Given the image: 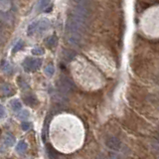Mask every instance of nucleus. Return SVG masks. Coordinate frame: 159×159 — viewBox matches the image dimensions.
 Returning a JSON list of instances; mask_svg holds the SVG:
<instances>
[{"mask_svg": "<svg viewBox=\"0 0 159 159\" xmlns=\"http://www.w3.org/2000/svg\"><path fill=\"white\" fill-rule=\"evenodd\" d=\"M29 115H30L29 112H28L27 109H23L22 112H20L18 113V118L21 119V120H24V119H27L29 117Z\"/></svg>", "mask_w": 159, "mask_h": 159, "instance_id": "nucleus-9", "label": "nucleus"}, {"mask_svg": "<svg viewBox=\"0 0 159 159\" xmlns=\"http://www.w3.org/2000/svg\"><path fill=\"white\" fill-rule=\"evenodd\" d=\"M60 90L63 93H70V90H73L72 83H70V81H62L61 82V87H60Z\"/></svg>", "mask_w": 159, "mask_h": 159, "instance_id": "nucleus-2", "label": "nucleus"}, {"mask_svg": "<svg viewBox=\"0 0 159 159\" xmlns=\"http://www.w3.org/2000/svg\"><path fill=\"white\" fill-rule=\"evenodd\" d=\"M10 106H11V109H12V110H14V112H18L19 109H21L22 104H21V101H20L19 99L14 98V99H12V101H10Z\"/></svg>", "mask_w": 159, "mask_h": 159, "instance_id": "nucleus-5", "label": "nucleus"}, {"mask_svg": "<svg viewBox=\"0 0 159 159\" xmlns=\"http://www.w3.org/2000/svg\"><path fill=\"white\" fill-rule=\"evenodd\" d=\"M157 159H159V155H158V158H157Z\"/></svg>", "mask_w": 159, "mask_h": 159, "instance_id": "nucleus-15", "label": "nucleus"}, {"mask_svg": "<svg viewBox=\"0 0 159 159\" xmlns=\"http://www.w3.org/2000/svg\"><path fill=\"white\" fill-rule=\"evenodd\" d=\"M1 92H2V93H3V96H12L14 93L13 89L8 84H3V85H2V86H1Z\"/></svg>", "mask_w": 159, "mask_h": 159, "instance_id": "nucleus-4", "label": "nucleus"}, {"mask_svg": "<svg viewBox=\"0 0 159 159\" xmlns=\"http://www.w3.org/2000/svg\"><path fill=\"white\" fill-rule=\"evenodd\" d=\"M21 128L22 130H24V131H26L30 128V123H28V121H22L21 123Z\"/></svg>", "mask_w": 159, "mask_h": 159, "instance_id": "nucleus-11", "label": "nucleus"}, {"mask_svg": "<svg viewBox=\"0 0 159 159\" xmlns=\"http://www.w3.org/2000/svg\"><path fill=\"white\" fill-rule=\"evenodd\" d=\"M28 148V144L25 142V141H19L18 144L16 145V151L19 153H23L27 150Z\"/></svg>", "mask_w": 159, "mask_h": 159, "instance_id": "nucleus-6", "label": "nucleus"}, {"mask_svg": "<svg viewBox=\"0 0 159 159\" xmlns=\"http://www.w3.org/2000/svg\"><path fill=\"white\" fill-rule=\"evenodd\" d=\"M47 152H48V155L51 159H54L57 157V153H56V150L53 148V147L50 146V144L47 145Z\"/></svg>", "mask_w": 159, "mask_h": 159, "instance_id": "nucleus-8", "label": "nucleus"}, {"mask_svg": "<svg viewBox=\"0 0 159 159\" xmlns=\"http://www.w3.org/2000/svg\"><path fill=\"white\" fill-rule=\"evenodd\" d=\"M14 142H15V137L11 134H7L4 138V143L6 144L7 146H13Z\"/></svg>", "mask_w": 159, "mask_h": 159, "instance_id": "nucleus-7", "label": "nucleus"}, {"mask_svg": "<svg viewBox=\"0 0 159 159\" xmlns=\"http://www.w3.org/2000/svg\"><path fill=\"white\" fill-rule=\"evenodd\" d=\"M6 116V110H5V107L2 106V104H0V119L3 118Z\"/></svg>", "mask_w": 159, "mask_h": 159, "instance_id": "nucleus-12", "label": "nucleus"}, {"mask_svg": "<svg viewBox=\"0 0 159 159\" xmlns=\"http://www.w3.org/2000/svg\"><path fill=\"white\" fill-rule=\"evenodd\" d=\"M33 53L35 55H41V54H43V51H41V49H34Z\"/></svg>", "mask_w": 159, "mask_h": 159, "instance_id": "nucleus-13", "label": "nucleus"}, {"mask_svg": "<svg viewBox=\"0 0 159 159\" xmlns=\"http://www.w3.org/2000/svg\"><path fill=\"white\" fill-rule=\"evenodd\" d=\"M156 139H157V140L159 141V134H158V137H157V138H156Z\"/></svg>", "mask_w": 159, "mask_h": 159, "instance_id": "nucleus-14", "label": "nucleus"}, {"mask_svg": "<svg viewBox=\"0 0 159 159\" xmlns=\"http://www.w3.org/2000/svg\"><path fill=\"white\" fill-rule=\"evenodd\" d=\"M106 146L109 147V149L115 150V151H118L121 148V142L118 138L115 137V136H109V137L106 138Z\"/></svg>", "mask_w": 159, "mask_h": 159, "instance_id": "nucleus-1", "label": "nucleus"}, {"mask_svg": "<svg viewBox=\"0 0 159 159\" xmlns=\"http://www.w3.org/2000/svg\"><path fill=\"white\" fill-rule=\"evenodd\" d=\"M24 103L29 106H36L38 104V101L35 96H28L24 98Z\"/></svg>", "mask_w": 159, "mask_h": 159, "instance_id": "nucleus-3", "label": "nucleus"}, {"mask_svg": "<svg viewBox=\"0 0 159 159\" xmlns=\"http://www.w3.org/2000/svg\"><path fill=\"white\" fill-rule=\"evenodd\" d=\"M45 73L47 74V76H49V77H51L54 74V68L51 66H48V67H46V69H45Z\"/></svg>", "mask_w": 159, "mask_h": 159, "instance_id": "nucleus-10", "label": "nucleus"}]
</instances>
